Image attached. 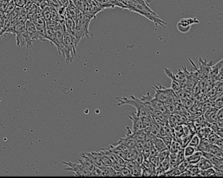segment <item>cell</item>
Here are the masks:
<instances>
[{"label":"cell","mask_w":223,"mask_h":178,"mask_svg":"<svg viewBox=\"0 0 223 178\" xmlns=\"http://www.w3.org/2000/svg\"><path fill=\"white\" fill-rule=\"evenodd\" d=\"M125 5V9L136 12L145 17L154 23L155 26H160L166 29L167 23L162 20L155 12L149 8V5L145 2L137 0H121Z\"/></svg>","instance_id":"6da1fadb"},{"label":"cell","mask_w":223,"mask_h":178,"mask_svg":"<svg viewBox=\"0 0 223 178\" xmlns=\"http://www.w3.org/2000/svg\"><path fill=\"white\" fill-rule=\"evenodd\" d=\"M115 98L118 101V103L117 104V106H121L125 105H131L136 109V113H135L138 117L140 118L150 117L148 110L141 99L133 96H130L129 98L126 97H117Z\"/></svg>","instance_id":"7a4b0ae2"},{"label":"cell","mask_w":223,"mask_h":178,"mask_svg":"<svg viewBox=\"0 0 223 178\" xmlns=\"http://www.w3.org/2000/svg\"><path fill=\"white\" fill-rule=\"evenodd\" d=\"M92 20L85 16L81 10H78L77 18L75 20V37L78 44L83 38L90 35V23Z\"/></svg>","instance_id":"3957f363"},{"label":"cell","mask_w":223,"mask_h":178,"mask_svg":"<svg viewBox=\"0 0 223 178\" xmlns=\"http://www.w3.org/2000/svg\"><path fill=\"white\" fill-rule=\"evenodd\" d=\"M64 47L62 56L67 63L73 62V58L76 56V48L78 45L75 37L65 31L63 39Z\"/></svg>","instance_id":"277c9868"},{"label":"cell","mask_w":223,"mask_h":178,"mask_svg":"<svg viewBox=\"0 0 223 178\" xmlns=\"http://www.w3.org/2000/svg\"><path fill=\"white\" fill-rule=\"evenodd\" d=\"M153 89L155 91L153 98L158 101L165 103L170 96L174 93L170 88L164 86L161 84L154 85Z\"/></svg>","instance_id":"5b68a950"},{"label":"cell","mask_w":223,"mask_h":178,"mask_svg":"<svg viewBox=\"0 0 223 178\" xmlns=\"http://www.w3.org/2000/svg\"><path fill=\"white\" fill-rule=\"evenodd\" d=\"M64 164L67 166L65 169L73 172L75 176H93L92 174L87 170L81 163L79 164H77L65 162Z\"/></svg>","instance_id":"8992f818"},{"label":"cell","mask_w":223,"mask_h":178,"mask_svg":"<svg viewBox=\"0 0 223 178\" xmlns=\"http://www.w3.org/2000/svg\"><path fill=\"white\" fill-rule=\"evenodd\" d=\"M199 23V21L197 18H182L177 24V28L181 33H187L190 30L192 25Z\"/></svg>","instance_id":"52a82bcc"},{"label":"cell","mask_w":223,"mask_h":178,"mask_svg":"<svg viewBox=\"0 0 223 178\" xmlns=\"http://www.w3.org/2000/svg\"><path fill=\"white\" fill-rule=\"evenodd\" d=\"M129 118L132 121V131L133 133L142 131L144 129L142 118L138 117L135 113L128 115Z\"/></svg>","instance_id":"ba28073f"},{"label":"cell","mask_w":223,"mask_h":178,"mask_svg":"<svg viewBox=\"0 0 223 178\" xmlns=\"http://www.w3.org/2000/svg\"><path fill=\"white\" fill-rule=\"evenodd\" d=\"M26 31L28 33L31 42L34 43L38 39L37 31L34 23L31 21L27 20L25 23Z\"/></svg>","instance_id":"9c48e42d"},{"label":"cell","mask_w":223,"mask_h":178,"mask_svg":"<svg viewBox=\"0 0 223 178\" xmlns=\"http://www.w3.org/2000/svg\"><path fill=\"white\" fill-rule=\"evenodd\" d=\"M75 27V21L67 13L66 14L64 23V31L74 36Z\"/></svg>","instance_id":"30bf717a"},{"label":"cell","mask_w":223,"mask_h":178,"mask_svg":"<svg viewBox=\"0 0 223 178\" xmlns=\"http://www.w3.org/2000/svg\"><path fill=\"white\" fill-rule=\"evenodd\" d=\"M209 160L213 165V167L214 169L223 171V158L219 157L213 155L209 159Z\"/></svg>","instance_id":"8fae6325"},{"label":"cell","mask_w":223,"mask_h":178,"mask_svg":"<svg viewBox=\"0 0 223 178\" xmlns=\"http://www.w3.org/2000/svg\"><path fill=\"white\" fill-rule=\"evenodd\" d=\"M202 156V152L197 150L193 154L190 156L186 158V159L189 162V164L191 165H196Z\"/></svg>","instance_id":"7c38bea8"},{"label":"cell","mask_w":223,"mask_h":178,"mask_svg":"<svg viewBox=\"0 0 223 178\" xmlns=\"http://www.w3.org/2000/svg\"><path fill=\"white\" fill-rule=\"evenodd\" d=\"M211 144L209 143L207 139L201 140L199 144L196 148V150L200 151L202 152H209Z\"/></svg>","instance_id":"4fadbf2b"},{"label":"cell","mask_w":223,"mask_h":178,"mask_svg":"<svg viewBox=\"0 0 223 178\" xmlns=\"http://www.w3.org/2000/svg\"><path fill=\"white\" fill-rule=\"evenodd\" d=\"M197 133H196L199 137L201 140L207 139L210 133L212 132L210 128L208 127H203L197 130Z\"/></svg>","instance_id":"5bb4252c"},{"label":"cell","mask_w":223,"mask_h":178,"mask_svg":"<svg viewBox=\"0 0 223 178\" xmlns=\"http://www.w3.org/2000/svg\"><path fill=\"white\" fill-rule=\"evenodd\" d=\"M196 165L201 170L213 167V165L210 160L203 156L201 158V160L196 164Z\"/></svg>","instance_id":"9a60e30c"},{"label":"cell","mask_w":223,"mask_h":178,"mask_svg":"<svg viewBox=\"0 0 223 178\" xmlns=\"http://www.w3.org/2000/svg\"><path fill=\"white\" fill-rule=\"evenodd\" d=\"M78 9L75 7L73 2H70V4L66 8V12L75 21L78 14Z\"/></svg>","instance_id":"2e32d148"},{"label":"cell","mask_w":223,"mask_h":178,"mask_svg":"<svg viewBox=\"0 0 223 178\" xmlns=\"http://www.w3.org/2000/svg\"><path fill=\"white\" fill-rule=\"evenodd\" d=\"M152 144L158 152L165 149H168L162 139L159 137H157L156 140L153 142Z\"/></svg>","instance_id":"e0dca14e"},{"label":"cell","mask_w":223,"mask_h":178,"mask_svg":"<svg viewBox=\"0 0 223 178\" xmlns=\"http://www.w3.org/2000/svg\"><path fill=\"white\" fill-rule=\"evenodd\" d=\"M139 150L137 148H133L130 150L128 152L126 153L125 160V161H135L137 156Z\"/></svg>","instance_id":"ac0fdd59"},{"label":"cell","mask_w":223,"mask_h":178,"mask_svg":"<svg viewBox=\"0 0 223 178\" xmlns=\"http://www.w3.org/2000/svg\"><path fill=\"white\" fill-rule=\"evenodd\" d=\"M42 17L46 21V22L52 20V11L50 6H47L42 9Z\"/></svg>","instance_id":"d6986e66"},{"label":"cell","mask_w":223,"mask_h":178,"mask_svg":"<svg viewBox=\"0 0 223 178\" xmlns=\"http://www.w3.org/2000/svg\"><path fill=\"white\" fill-rule=\"evenodd\" d=\"M215 170L213 167L201 170L199 173L200 176H214Z\"/></svg>","instance_id":"ffe728a7"},{"label":"cell","mask_w":223,"mask_h":178,"mask_svg":"<svg viewBox=\"0 0 223 178\" xmlns=\"http://www.w3.org/2000/svg\"><path fill=\"white\" fill-rule=\"evenodd\" d=\"M182 148L181 145L178 141L173 140L169 147V150L170 152L177 153Z\"/></svg>","instance_id":"44dd1931"},{"label":"cell","mask_w":223,"mask_h":178,"mask_svg":"<svg viewBox=\"0 0 223 178\" xmlns=\"http://www.w3.org/2000/svg\"><path fill=\"white\" fill-rule=\"evenodd\" d=\"M89 3L92 6L96 14L104 10L102 5L96 2V0H90Z\"/></svg>","instance_id":"7402d4cb"},{"label":"cell","mask_w":223,"mask_h":178,"mask_svg":"<svg viewBox=\"0 0 223 178\" xmlns=\"http://www.w3.org/2000/svg\"><path fill=\"white\" fill-rule=\"evenodd\" d=\"M187 170L189 172L192 176H199V173L201 172V169L199 168L196 165H191L190 164L187 168Z\"/></svg>","instance_id":"603a6c76"},{"label":"cell","mask_w":223,"mask_h":178,"mask_svg":"<svg viewBox=\"0 0 223 178\" xmlns=\"http://www.w3.org/2000/svg\"><path fill=\"white\" fill-rule=\"evenodd\" d=\"M200 141H201V139H200L196 133L194 134L191 138L188 145L194 147L196 149L199 144Z\"/></svg>","instance_id":"cb8c5ba5"},{"label":"cell","mask_w":223,"mask_h":178,"mask_svg":"<svg viewBox=\"0 0 223 178\" xmlns=\"http://www.w3.org/2000/svg\"><path fill=\"white\" fill-rule=\"evenodd\" d=\"M16 8V6L13 0H10L6 6L5 11V14L8 15H10V14L15 10Z\"/></svg>","instance_id":"d4e9b609"},{"label":"cell","mask_w":223,"mask_h":178,"mask_svg":"<svg viewBox=\"0 0 223 178\" xmlns=\"http://www.w3.org/2000/svg\"><path fill=\"white\" fill-rule=\"evenodd\" d=\"M213 106L219 109L223 107V95L217 96L214 98L213 101Z\"/></svg>","instance_id":"484cf974"},{"label":"cell","mask_w":223,"mask_h":178,"mask_svg":"<svg viewBox=\"0 0 223 178\" xmlns=\"http://www.w3.org/2000/svg\"><path fill=\"white\" fill-rule=\"evenodd\" d=\"M169 153H170V152L169 149H165L158 152L157 156L158 158L160 163H161L166 158L168 157L169 156Z\"/></svg>","instance_id":"4316f807"},{"label":"cell","mask_w":223,"mask_h":178,"mask_svg":"<svg viewBox=\"0 0 223 178\" xmlns=\"http://www.w3.org/2000/svg\"><path fill=\"white\" fill-rule=\"evenodd\" d=\"M190 165L189 162L186 159L183 162L180 163L177 166L180 173H181L187 170L189 165Z\"/></svg>","instance_id":"83f0119b"},{"label":"cell","mask_w":223,"mask_h":178,"mask_svg":"<svg viewBox=\"0 0 223 178\" xmlns=\"http://www.w3.org/2000/svg\"><path fill=\"white\" fill-rule=\"evenodd\" d=\"M196 150L195 148L189 145H187L184 148V153L185 158L188 157L194 153Z\"/></svg>","instance_id":"f1b7e54d"},{"label":"cell","mask_w":223,"mask_h":178,"mask_svg":"<svg viewBox=\"0 0 223 178\" xmlns=\"http://www.w3.org/2000/svg\"><path fill=\"white\" fill-rule=\"evenodd\" d=\"M220 138L218 135L216 134L215 133L211 132L210 135L208 136L207 140L210 144H214L216 141Z\"/></svg>","instance_id":"f546056e"},{"label":"cell","mask_w":223,"mask_h":178,"mask_svg":"<svg viewBox=\"0 0 223 178\" xmlns=\"http://www.w3.org/2000/svg\"><path fill=\"white\" fill-rule=\"evenodd\" d=\"M161 165L166 172L168 171L170 168V162H169V156L166 158L161 162Z\"/></svg>","instance_id":"4dcf8cb0"},{"label":"cell","mask_w":223,"mask_h":178,"mask_svg":"<svg viewBox=\"0 0 223 178\" xmlns=\"http://www.w3.org/2000/svg\"><path fill=\"white\" fill-rule=\"evenodd\" d=\"M160 138L162 139L163 142L166 144V147L169 149V147H170V144H171L172 141L173 140L172 137L169 136H165L160 137Z\"/></svg>","instance_id":"1f68e13d"},{"label":"cell","mask_w":223,"mask_h":178,"mask_svg":"<svg viewBox=\"0 0 223 178\" xmlns=\"http://www.w3.org/2000/svg\"><path fill=\"white\" fill-rule=\"evenodd\" d=\"M166 113L169 114H173L175 112L174 104L164 103Z\"/></svg>","instance_id":"d6a6232c"},{"label":"cell","mask_w":223,"mask_h":178,"mask_svg":"<svg viewBox=\"0 0 223 178\" xmlns=\"http://www.w3.org/2000/svg\"><path fill=\"white\" fill-rule=\"evenodd\" d=\"M96 1L102 5L104 9L113 8L108 0H96Z\"/></svg>","instance_id":"836d02e7"},{"label":"cell","mask_w":223,"mask_h":178,"mask_svg":"<svg viewBox=\"0 0 223 178\" xmlns=\"http://www.w3.org/2000/svg\"><path fill=\"white\" fill-rule=\"evenodd\" d=\"M177 154L178 161L180 164L186 159L185 156H184V148H182L181 149L179 150L177 152Z\"/></svg>","instance_id":"e575fe53"},{"label":"cell","mask_w":223,"mask_h":178,"mask_svg":"<svg viewBox=\"0 0 223 178\" xmlns=\"http://www.w3.org/2000/svg\"><path fill=\"white\" fill-rule=\"evenodd\" d=\"M148 160L155 167H157L160 163L158 158L157 156L149 157Z\"/></svg>","instance_id":"d590c367"},{"label":"cell","mask_w":223,"mask_h":178,"mask_svg":"<svg viewBox=\"0 0 223 178\" xmlns=\"http://www.w3.org/2000/svg\"><path fill=\"white\" fill-rule=\"evenodd\" d=\"M16 7L19 8H23L27 2V0H13Z\"/></svg>","instance_id":"8d00e7d4"},{"label":"cell","mask_w":223,"mask_h":178,"mask_svg":"<svg viewBox=\"0 0 223 178\" xmlns=\"http://www.w3.org/2000/svg\"><path fill=\"white\" fill-rule=\"evenodd\" d=\"M144 161V157L142 152L140 151H138L137 156V158L135 160V162L140 165H141L143 163V161Z\"/></svg>","instance_id":"74e56055"},{"label":"cell","mask_w":223,"mask_h":178,"mask_svg":"<svg viewBox=\"0 0 223 178\" xmlns=\"http://www.w3.org/2000/svg\"><path fill=\"white\" fill-rule=\"evenodd\" d=\"M122 176H133L132 175L131 172L130 171L124 166L121 172H120Z\"/></svg>","instance_id":"f35d334b"},{"label":"cell","mask_w":223,"mask_h":178,"mask_svg":"<svg viewBox=\"0 0 223 178\" xmlns=\"http://www.w3.org/2000/svg\"><path fill=\"white\" fill-rule=\"evenodd\" d=\"M184 101H182V102L183 103V105H184L186 108L188 109L192 106L193 102L191 100L189 99H184Z\"/></svg>","instance_id":"ab89813d"},{"label":"cell","mask_w":223,"mask_h":178,"mask_svg":"<svg viewBox=\"0 0 223 178\" xmlns=\"http://www.w3.org/2000/svg\"><path fill=\"white\" fill-rule=\"evenodd\" d=\"M217 115L219 121H223V107L218 109L217 111Z\"/></svg>","instance_id":"60d3db41"},{"label":"cell","mask_w":223,"mask_h":178,"mask_svg":"<svg viewBox=\"0 0 223 178\" xmlns=\"http://www.w3.org/2000/svg\"><path fill=\"white\" fill-rule=\"evenodd\" d=\"M213 145L216 147H218L220 149H223V138H220Z\"/></svg>","instance_id":"b9f144b4"},{"label":"cell","mask_w":223,"mask_h":178,"mask_svg":"<svg viewBox=\"0 0 223 178\" xmlns=\"http://www.w3.org/2000/svg\"><path fill=\"white\" fill-rule=\"evenodd\" d=\"M109 2L112 5L113 8H115V7H118L119 5V0H108Z\"/></svg>","instance_id":"7bdbcfd3"},{"label":"cell","mask_w":223,"mask_h":178,"mask_svg":"<svg viewBox=\"0 0 223 178\" xmlns=\"http://www.w3.org/2000/svg\"><path fill=\"white\" fill-rule=\"evenodd\" d=\"M61 6L65 8H67L70 4V0H58Z\"/></svg>","instance_id":"ee69618b"},{"label":"cell","mask_w":223,"mask_h":178,"mask_svg":"<svg viewBox=\"0 0 223 178\" xmlns=\"http://www.w3.org/2000/svg\"><path fill=\"white\" fill-rule=\"evenodd\" d=\"M216 134L218 135L221 138H223V128H218Z\"/></svg>","instance_id":"f6af8a7d"}]
</instances>
